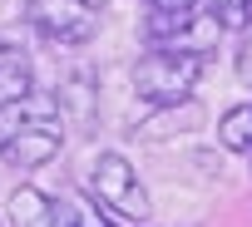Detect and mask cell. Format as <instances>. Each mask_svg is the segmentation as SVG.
<instances>
[{"label":"cell","mask_w":252,"mask_h":227,"mask_svg":"<svg viewBox=\"0 0 252 227\" xmlns=\"http://www.w3.org/2000/svg\"><path fill=\"white\" fill-rule=\"evenodd\" d=\"M89 193L124 227H149V217H154V202H149V193L139 183V168L124 158V153H114V148H104L89 163Z\"/></svg>","instance_id":"cell-1"},{"label":"cell","mask_w":252,"mask_h":227,"mask_svg":"<svg viewBox=\"0 0 252 227\" xmlns=\"http://www.w3.org/2000/svg\"><path fill=\"white\" fill-rule=\"evenodd\" d=\"M203 69H208V64L193 59V55L149 50V55H139V64H134V89H139V99H144L149 109H178V104L193 99Z\"/></svg>","instance_id":"cell-2"},{"label":"cell","mask_w":252,"mask_h":227,"mask_svg":"<svg viewBox=\"0 0 252 227\" xmlns=\"http://www.w3.org/2000/svg\"><path fill=\"white\" fill-rule=\"evenodd\" d=\"M144 40H149V50H173V55H193V59L208 64L222 30L213 25V15L203 5H193V10H149L144 15Z\"/></svg>","instance_id":"cell-3"},{"label":"cell","mask_w":252,"mask_h":227,"mask_svg":"<svg viewBox=\"0 0 252 227\" xmlns=\"http://www.w3.org/2000/svg\"><path fill=\"white\" fill-rule=\"evenodd\" d=\"M25 25L50 45H89L99 35V15L84 0H25Z\"/></svg>","instance_id":"cell-4"},{"label":"cell","mask_w":252,"mask_h":227,"mask_svg":"<svg viewBox=\"0 0 252 227\" xmlns=\"http://www.w3.org/2000/svg\"><path fill=\"white\" fill-rule=\"evenodd\" d=\"M5 212H10V227H84V212L69 198H55L35 183H20L10 193Z\"/></svg>","instance_id":"cell-5"},{"label":"cell","mask_w":252,"mask_h":227,"mask_svg":"<svg viewBox=\"0 0 252 227\" xmlns=\"http://www.w3.org/2000/svg\"><path fill=\"white\" fill-rule=\"evenodd\" d=\"M60 148H64V119H50V124H30L15 139H5L0 158L20 173H30V168H45L50 158H60Z\"/></svg>","instance_id":"cell-6"},{"label":"cell","mask_w":252,"mask_h":227,"mask_svg":"<svg viewBox=\"0 0 252 227\" xmlns=\"http://www.w3.org/2000/svg\"><path fill=\"white\" fill-rule=\"evenodd\" d=\"M25 94H35V59L20 40L0 35V109L25 99Z\"/></svg>","instance_id":"cell-7"},{"label":"cell","mask_w":252,"mask_h":227,"mask_svg":"<svg viewBox=\"0 0 252 227\" xmlns=\"http://www.w3.org/2000/svg\"><path fill=\"white\" fill-rule=\"evenodd\" d=\"M50 119H60V104H55L50 94H25V99H15V104L0 109V143L15 139V134L30 129V124H50Z\"/></svg>","instance_id":"cell-8"},{"label":"cell","mask_w":252,"mask_h":227,"mask_svg":"<svg viewBox=\"0 0 252 227\" xmlns=\"http://www.w3.org/2000/svg\"><path fill=\"white\" fill-rule=\"evenodd\" d=\"M218 143L227 153H252V99L232 104L222 119H218Z\"/></svg>","instance_id":"cell-9"},{"label":"cell","mask_w":252,"mask_h":227,"mask_svg":"<svg viewBox=\"0 0 252 227\" xmlns=\"http://www.w3.org/2000/svg\"><path fill=\"white\" fill-rule=\"evenodd\" d=\"M203 10L213 15V25L227 35V30H252V0H203Z\"/></svg>","instance_id":"cell-10"},{"label":"cell","mask_w":252,"mask_h":227,"mask_svg":"<svg viewBox=\"0 0 252 227\" xmlns=\"http://www.w3.org/2000/svg\"><path fill=\"white\" fill-rule=\"evenodd\" d=\"M237 74H242V84H252V30H247V40L237 50Z\"/></svg>","instance_id":"cell-11"},{"label":"cell","mask_w":252,"mask_h":227,"mask_svg":"<svg viewBox=\"0 0 252 227\" xmlns=\"http://www.w3.org/2000/svg\"><path fill=\"white\" fill-rule=\"evenodd\" d=\"M149 10H193V5H203V0H144Z\"/></svg>","instance_id":"cell-12"},{"label":"cell","mask_w":252,"mask_h":227,"mask_svg":"<svg viewBox=\"0 0 252 227\" xmlns=\"http://www.w3.org/2000/svg\"><path fill=\"white\" fill-rule=\"evenodd\" d=\"M84 5H89V10H99V5H104V0H84Z\"/></svg>","instance_id":"cell-13"},{"label":"cell","mask_w":252,"mask_h":227,"mask_svg":"<svg viewBox=\"0 0 252 227\" xmlns=\"http://www.w3.org/2000/svg\"><path fill=\"white\" fill-rule=\"evenodd\" d=\"M247 158H252V153H247Z\"/></svg>","instance_id":"cell-14"}]
</instances>
